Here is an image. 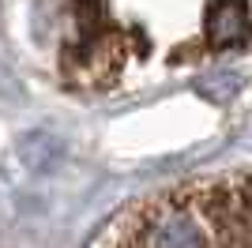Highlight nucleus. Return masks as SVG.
<instances>
[{
  "instance_id": "obj_1",
  "label": "nucleus",
  "mask_w": 252,
  "mask_h": 248,
  "mask_svg": "<svg viewBox=\"0 0 252 248\" xmlns=\"http://www.w3.org/2000/svg\"><path fill=\"white\" fill-rule=\"evenodd\" d=\"M98 245H169V248H196L211 245V229L203 226L200 211L181 188L151 196L143 203L125 207L105 226Z\"/></svg>"
},
{
  "instance_id": "obj_2",
  "label": "nucleus",
  "mask_w": 252,
  "mask_h": 248,
  "mask_svg": "<svg viewBox=\"0 0 252 248\" xmlns=\"http://www.w3.org/2000/svg\"><path fill=\"white\" fill-rule=\"evenodd\" d=\"M181 192L196 203L211 245H252V173L181 185Z\"/></svg>"
},
{
  "instance_id": "obj_3",
  "label": "nucleus",
  "mask_w": 252,
  "mask_h": 248,
  "mask_svg": "<svg viewBox=\"0 0 252 248\" xmlns=\"http://www.w3.org/2000/svg\"><path fill=\"white\" fill-rule=\"evenodd\" d=\"M249 34H252V19L245 0H215L207 8V41L215 49L241 45Z\"/></svg>"
},
{
  "instance_id": "obj_4",
  "label": "nucleus",
  "mask_w": 252,
  "mask_h": 248,
  "mask_svg": "<svg viewBox=\"0 0 252 248\" xmlns=\"http://www.w3.org/2000/svg\"><path fill=\"white\" fill-rule=\"evenodd\" d=\"M196 91H200L203 98H211V102H230L233 94L241 91V75H237V72H215V75H203V79L196 83Z\"/></svg>"
}]
</instances>
